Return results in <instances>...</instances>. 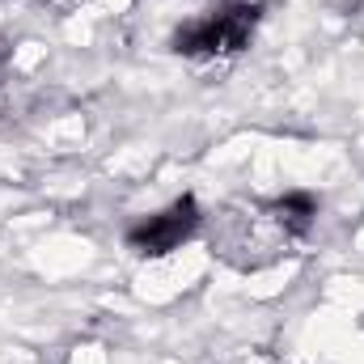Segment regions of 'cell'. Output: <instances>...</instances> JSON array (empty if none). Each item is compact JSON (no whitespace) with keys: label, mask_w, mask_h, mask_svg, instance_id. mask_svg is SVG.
Masks as SVG:
<instances>
[{"label":"cell","mask_w":364,"mask_h":364,"mask_svg":"<svg viewBox=\"0 0 364 364\" xmlns=\"http://www.w3.org/2000/svg\"><path fill=\"white\" fill-rule=\"evenodd\" d=\"M9 55H13V47H9V38H0V73H4V64H9Z\"/></svg>","instance_id":"4"},{"label":"cell","mask_w":364,"mask_h":364,"mask_svg":"<svg viewBox=\"0 0 364 364\" xmlns=\"http://www.w3.org/2000/svg\"><path fill=\"white\" fill-rule=\"evenodd\" d=\"M199 225H203L199 203H195L191 195H182V199H174L170 208H161V212L136 220V225L127 229L123 242H127V250H136L140 259H161V255L186 246V242L199 233Z\"/></svg>","instance_id":"2"},{"label":"cell","mask_w":364,"mask_h":364,"mask_svg":"<svg viewBox=\"0 0 364 364\" xmlns=\"http://www.w3.org/2000/svg\"><path fill=\"white\" fill-rule=\"evenodd\" d=\"M267 212H272L275 229L288 242H301V237H309V229L318 220V199L309 191H288V195H279V199L267 203Z\"/></svg>","instance_id":"3"},{"label":"cell","mask_w":364,"mask_h":364,"mask_svg":"<svg viewBox=\"0 0 364 364\" xmlns=\"http://www.w3.org/2000/svg\"><path fill=\"white\" fill-rule=\"evenodd\" d=\"M259 21H263L259 0H220L208 13H199L186 26H178L170 47L186 60H229V55L250 47Z\"/></svg>","instance_id":"1"}]
</instances>
